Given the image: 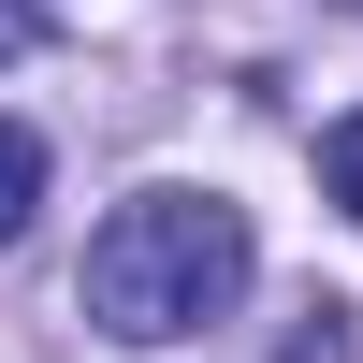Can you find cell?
<instances>
[{
  "instance_id": "cell-1",
  "label": "cell",
  "mask_w": 363,
  "mask_h": 363,
  "mask_svg": "<svg viewBox=\"0 0 363 363\" xmlns=\"http://www.w3.org/2000/svg\"><path fill=\"white\" fill-rule=\"evenodd\" d=\"M247 218H233L218 189H145V203H116L102 233H87V277H73V306L102 320V335H131V349H174V335H203V320L247 291Z\"/></svg>"
},
{
  "instance_id": "cell-2",
  "label": "cell",
  "mask_w": 363,
  "mask_h": 363,
  "mask_svg": "<svg viewBox=\"0 0 363 363\" xmlns=\"http://www.w3.org/2000/svg\"><path fill=\"white\" fill-rule=\"evenodd\" d=\"M29 203H44V131H29V116H0V247L29 233Z\"/></svg>"
},
{
  "instance_id": "cell-3",
  "label": "cell",
  "mask_w": 363,
  "mask_h": 363,
  "mask_svg": "<svg viewBox=\"0 0 363 363\" xmlns=\"http://www.w3.org/2000/svg\"><path fill=\"white\" fill-rule=\"evenodd\" d=\"M320 189L363 218V116H335V131H320Z\"/></svg>"
},
{
  "instance_id": "cell-4",
  "label": "cell",
  "mask_w": 363,
  "mask_h": 363,
  "mask_svg": "<svg viewBox=\"0 0 363 363\" xmlns=\"http://www.w3.org/2000/svg\"><path fill=\"white\" fill-rule=\"evenodd\" d=\"M277 363H349V306H306V335H291Z\"/></svg>"
},
{
  "instance_id": "cell-5",
  "label": "cell",
  "mask_w": 363,
  "mask_h": 363,
  "mask_svg": "<svg viewBox=\"0 0 363 363\" xmlns=\"http://www.w3.org/2000/svg\"><path fill=\"white\" fill-rule=\"evenodd\" d=\"M44 44V0H0V58H29Z\"/></svg>"
}]
</instances>
